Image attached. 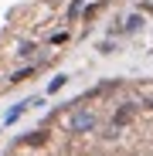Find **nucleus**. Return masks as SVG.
Returning <instances> with one entry per match:
<instances>
[{
  "label": "nucleus",
  "mask_w": 153,
  "mask_h": 156,
  "mask_svg": "<svg viewBox=\"0 0 153 156\" xmlns=\"http://www.w3.org/2000/svg\"><path fill=\"white\" fill-rule=\"evenodd\" d=\"M34 51H38V44H34V41H24V44L17 48V58H31Z\"/></svg>",
  "instance_id": "obj_6"
},
{
  "label": "nucleus",
  "mask_w": 153,
  "mask_h": 156,
  "mask_svg": "<svg viewBox=\"0 0 153 156\" xmlns=\"http://www.w3.org/2000/svg\"><path fill=\"white\" fill-rule=\"evenodd\" d=\"M136 27H143V17L140 14H133L129 20H126V31H136Z\"/></svg>",
  "instance_id": "obj_7"
},
{
  "label": "nucleus",
  "mask_w": 153,
  "mask_h": 156,
  "mask_svg": "<svg viewBox=\"0 0 153 156\" xmlns=\"http://www.w3.org/2000/svg\"><path fill=\"white\" fill-rule=\"evenodd\" d=\"M150 105H153V102H150Z\"/></svg>",
  "instance_id": "obj_10"
},
{
  "label": "nucleus",
  "mask_w": 153,
  "mask_h": 156,
  "mask_svg": "<svg viewBox=\"0 0 153 156\" xmlns=\"http://www.w3.org/2000/svg\"><path fill=\"white\" fill-rule=\"evenodd\" d=\"M78 10H82V0H71V7H68V20L78 17Z\"/></svg>",
  "instance_id": "obj_8"
},
{
  "label": "nucleus",
  "mask_w": 153,
  "mask_h": 156,
  "mask_svg": "<svg viewBox=\"0 0 153 156\" xmlns=\"http://www.w3.org/2000/svg\"><path fill=\"white\" fill-rule=\"evenodd\" d=\"M95 126H99L95 112H89V109H75V112H71V119H68V133L85 136V133H95Z\"/></svg>",
  "instance_id": "obj_1"
},
{
  "label": "nucleus",
  "mask_w": 153,
  "mask_h": 156,
  "mask_svg": "<svg viewBox=\"0 0 153 156\" xmlns=\"http://www.w3.org/2000/svg\"><path fill=\"white\" fill-rule=\"evenodd\" d=\"M68 85V75H55V78H51V85H48V95H55V92H61Z\"/></svg>",
  "instance_id": "obj_5"
},
{
  "label": "nucleus",
  "mask_w": 153,
  "mask_h": 156,
  "mask_svg": "<svg viewBox=\"0 0 153 156\" xmlns=\"http://www.w3.org/2000/svg\"><path fill=\"white\" fill-rule=\"evenodd\" d=\"M41 143H48V133H44V129H34L31 136H20V146H41Z\"/></svg>",
  "instance_id": "obj_3"
},
{
  "label": "nucleus",
  "mask_w": 153,
  "mask_h": 156,
  "mask_svg": "<svg viewBox=\"0 0 153 156\" xmlns=\"http://www.w3.org/2000/svg\"><path fill=\"white\" fill-rule=\"evenodd\" d=\"M38 71V65H31V68H20V71H14L10 75V85H20V82H27V78Z\"/></svg>",
  "instance_id": "obj_4"
},
{
  "label": "nucleus",
  "mask_w": 153,
  "mask_h": 156,
  "mask_svg": "<svg viewBox=\"0 0 153 156\" xmlns=\"http://www.w3.org/2000/svg\"><path fill=\"white\" fill-rule=\"evenodd\" d=\"M34 105H44V98H24V102H17V105H14V109L4 115V126H14V122H17L24 112H27V109H34Z\"/></svg>",
  "instance_id": "obj_2"
},
{
  "label": "nucleus",
  "mask_w": 153,
  "mask_h": 156,
  "mask_svg": "<svg viewBox=\"0 0 153 156\" xmlns=\"http://www.w3.org/2000/svg\"><path fill=\"white\" fill-rule=\"evenodd\" d=\"M68 41V31H55V34H51V44H65Z\"/></svg>",
  "instance_id": "obj_9"
}]
</instances>
